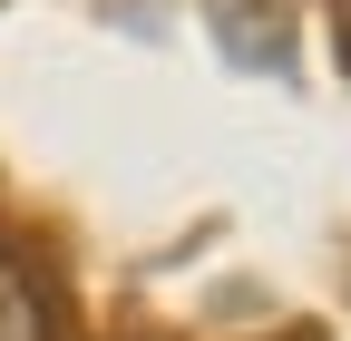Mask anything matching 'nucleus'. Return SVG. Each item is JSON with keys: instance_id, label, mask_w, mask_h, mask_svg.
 <instances>
[{"instance_id": "1", "label": "nucleus", "mask_w": 351, "mask_h": 341, "mask_svg": "<svg viewBox=\"0 0 351 341\" xmlns=\"http://www.w3.org/2000/svg\"><path fill=\"white\" fill-rule=\"evenodd\" d=\"M0 341H49V303H39L20 253H0Z\"/></svg>"}]
</instances>
